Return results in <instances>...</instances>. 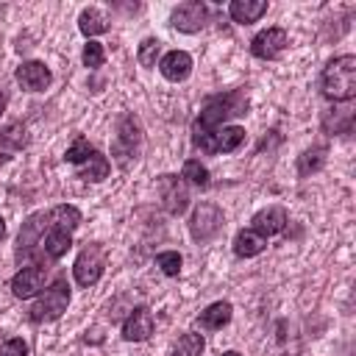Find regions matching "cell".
Here are the masks:
<instances>
[{
  "mask_svg": "<svg viewBox=\"0 0 356 356\" xmlns=\"http://www.w3.org/2000/svg\"><path fill=\"white\" fill-rule=\"evenodd\" d=\"M53 225L72 234V231L81 225V211H78L75 206L61 203V206H53V209H47V211L31 214V217L22 222L19 236H17V250H14L17 261L36 259V250H39V245H42V236H44Z\"/></svg>",
  "mask_w": 356,
  "mask_h": 356,
  "instance_id": "6da1fadb",
  "label": "cell"
},
{
  "mask_svg": "<svg viewBox=\"0 0 356 356\" xmlns=\"http://www.w3.org/2000/svg\"><path fill=\"white\" fill-rule=\"evenodd\" d=\"M248 89H231V92H222V95H211L200 114L195 117V125H192V134H211L217 128L225 125V120L231 117H242L248 114Z\"/></svg>",
  "mask_w": 356,
  "mask_h": 356,
  "instance_id": "7a4b0ae2",
  "label": "cell"
},
{
  "mask_svg": "<svg viewBox=\"0 0 356 356\" xmlns=\"http://www.w3.org/2000/svg\"><path fill=\"white\" fill-rule=\"evenodd\" d=\"M320 86H323V95L334 103L353 100V95H356V56L345 53V56L331 58L320 75Z\"/></svg>",
  "mask_w": 356,
  "mask_h": 356,
  "instance_id": "3957f363",
  "label": "cell"
},
{
  "mask_svg": "<svg viewBox=\"0 0 356 356\" xmlns=\"http://www.w3.org/2000/svg\"><path fill=\"white\" fill-rule=\"evenodd\" d=\"M70 306V284L64 275H58L42 295L39 300L31 306V320L33 323H50V320H58Z\"/></svg>",
  "mask_w": 356,
  "mask_h": 356,
  "instance_id": "277c9868",
  "label": "cell"
},
{
  "mask_svg": "<svg viewBox=\"0 0 356 356\" xmlns=\"http://www.w3.org/2000/svg\"><path fill=\"white\" fill-rule=\"evenodd\" d=\"M103 270H106V250H103V245L86 242L83 250L78 253L75 264H72V278H75V284L83 286V289H89V286H95V284L103 278Z\"/></svg>",
  "mask_w": 356,
  "mask_h": 356,
  "instance_id": "5b68a950",
  "label": "cell"
},
{
  "mask_svg": "<svg viewBox=\"0 0 356 356\" xmlns=\"http://www.w3.org/2000/svg\"><path fill=\"white\" fill-rule=\"evenodd\" d=\"M192 145L209 156L214 153H234L245 145V128L239 125H222L211 134H192Z\"/></svg>",
  "mask_w": 356,
  "mask_h": 356,
  "instance_id": "8992f818",
  "label": "cell"
},
{
  "mask_svg": "<svg viewBox=\"0 0 356 356\" xmlns=\"http://www.w3.org/2000/svg\"><path fill=\"white\" fill-rule=\"evenodd\" d=\"M222 225H225V214H222V209H220L217 203L203 200V203H197V206L192 209L189 234H192L195 242H209V239H214V236L222 231Z\"/></svg>",
  "mask_w": 356,
  "mask_h": 356,
  "instance_id": "52a82bcc",
  "label": "cell"
},
{
  "mask_svg": "<svg viewBox=\"0 0 356 356\" xmlns=\"http://www.w3.org/2000/svg\"><path fill=\"white\" fill-rule=\"evenodd\" d=\"M139 145H142V125L134 114H122L120 122H117V139H114V156L120 164L136 159L139 153Z\"/></svg>",
  "mask_w": 356,
  "mask_h": 356,
  "instance_id": "ba28073f",
  "label": "cell"
},
{
  "mask_svg": "<svg viewBox=\"0 0 356 356\" xmlns=\"http://www.w3.org/2000/svg\"><path fill=\"white\" fill-rule=\"evenodd\" d=\"M156 186H159V197H161V206H164L167 214L178 217V214L186 211V206H189V189H186L184 178H178L172 172H164V175H159Z\"/></svg>",
  "mask_w": 356,
  "mask_h": 356,
  "instance_id": "9c48e42d",
  "label": "cell"
},
{
  "mask_svg": "<svg viewBox=\"0 0 356 356\" xmlns=\"http://www.w3.org/2000/svg\"><path fill=\"white\" fill-rule=\"evenodd\" d=\"M206 19H209V8H206V3H200V0L181 3V6H175L172 14H170V25H172L175 31H181V33H197V31H203Z\"/></svg>",
  "mask_w": 356,
  "mask_h": 356,
  "instance_id": "30bf717a",
  "label": "cell"
},
{
  "mask_svg": "<svg viewBox=\"0 0 356 356\" xmlns=\"http://www.w3.org/2000/svg\"><path fill=\"white\" fill-rule=\"evenodd\" d=\"M47 284V267L44 264H28V267H19V273L11 278V292L14 298H36Z\"/></svg>",
  "mask_w": 356,
  "mask_h": 356,
  "instance_id": "8fae6325",
  "label": "cell"
},
{
  "mask_svg": "<svg viewBox=\"0 0 356 356\" xmlns=\"http://www.w3.org/2000/svg\"><path fill=\"white\" fill-rule=\"evenodd\" d=\"M286 44H289V36L284 28H267L250 39V53L261 61H273L286 50Z\"/></svg>",
  "mask_w": 356,
  "mask_h": 356,
  "instance_id": "7c38bea8",
  "label": "cell"
},
{
  "mask_svg": "<svg viewBox=\"0 0 356 356\" xmlns=\"http://www.w3.org/2000/svg\"><path fill=\"white\" fill-rule=\"evenodd\" d=\"M153 328H156L153 312H150L147 306H136V309L125 317V323H122V339H125V342H145V339H150Z\"/></svg>",
  "mask_w": 356,
  "mask_h": 356,
  "instance_id": "4fadbf2b",
  "label": "cell"
},
{
  "mask_svg": "<svg viewBox=\"0 0 356 356\" xmlns=\"http://www.w3.org/2000/svg\"><path fill=\"white\" fill-rule=\"evenodd\" d=\"M14 78L25 92H44L50 86V81H53L50 70L42 61H22L17 67V72H14Z\"/></svg>",
  "mask_w": 356,
  "mask_h": 356,
  "instance_id": "5bb4252c",
  "label": "cell"
},
{
  "mask_svg": "<svg viewBox=\"0 0 356 356\" xmlns=\"http://www.w3.org/2000/svg\"><path fill=\"white\" fill-rule=\"evenodd\" d=\"M159 72H161L167 81L181 83V81H186L189 72H192V56H189L186 50H170V53H164V56L159 58Z\"/></svg>",
  "mask_w": 356,
  "mask_h": 356,
  "instance_id": "9a60e30c",
  "label": "cell"
},
{
  "mask_svg": "<svg viewBox=\"0 0 356 356\" xmlns=\"http://www.w3.org/2000/svg\"><path fill=\"white\" fill-rule=\"evenodd\" d=\"M250 228H253L256 234H261L264 239L281 234V231L286 228V209H281V206H267V209L256 211L253 220H250Z\"/></svg>",
  "mask_w": 356,
  "mask_h": 356,
  "instance_id": "2e32d148",
  "label": "cell"
},
{
  "mask_svg": "<svg viewBox=\"0 0 356 356\" xmlns=\"http://www.w3.org/2000/svg\"><path fill=\"white\" fill-rule=\"evenodd\" d=\"M70 248H72V234L64 231V228H56V225H53V228L42 236L39 253H42L44 259H50V261H58Z\"/></svg>",
  "mask_w": 356,
  "mask_h": 356,
  "instance_id": "e0dca14e",
  "label": "cell"
},
{
  "mask_svg": "<svg viewBox=\"0 0 356 356\" xmlns=\"http://www.w3.org/2000/svg\"><path fill=\"white\" fill-rule=\"evenodd\" d=\"M234 317V306L228 300H217L211 306H206L200 314H197V325L206 328V331H220L222 325H228Z\"/></svg>",
  "mask_w": 356,
  "mask_h": 356,
  "instance_id": "ac0fdd59",
  "label": "cell"
},
{
  "mask_svg": "<svg viewBox=\"0 0 356 356\" xmlns=\"http://www.w3.org/2000/svg\"><path fill=\"white\" fill-rule=\"evenodd\" d=\"M228 14L239 25H250L267 14V0H234L228 6Z\"/></svg>",
  "mask_w": 356,
  "mask_h": 356,
  "instance_id": "d6986e66",
  "label": "cell"
},
{
  "mask_svg": "<svg viewBox=\"0 0 356 356\" xmlns=\"http://www.w3.org/2000/svg\"><path fill=\"white\" fill-rule=\"evenodd\" d=\"M264 248H267V239H264L261 234H256L253 228H242V231L234 236V253H236L239 259H253V256H259Z\"/></svg>",
  "mask_w": 356,
  "mask_h": 356,
  "instance_id": "ffe728a7",
  "label": "cell"
},
{
  "mask_svg": "<svg viewBox=\"0 0 356 356\" xmlns=\"http://www.w3.org/2000/svg\"><path fill=\"white\" fill-rule=\"evenodd\" d=\"M78 28H81V33L86 39H95V36H100V33L108 31V19H106V14L100 8H92L89 6V8H83L78 14Z\"/></svg>",
  "mask_w": 356,
  "mask_h": 356,
  "instance_id": "44dd1931",
  "label": "cell"
},
{
  "mask_svg": "<svg viewBox=\"0 0 356 356\" xmlns=\"http://www.w3.org/2000/svg\"><path fill=\"white\" fill-rule=\"evenodd\" d=\"M28 145V131L22 122H8L0 128V150L3 153H17Z\"/></svg>",
  "mask_w": 356,
  "mask_h": 356,
  "instance_id": "7402d4cb",
  "label": "cell"
},
{
  "mask_svg": "<svg viewBox=\"0 0 356 356\" xmlns=\"http://www.w3.org/2000/svg\"><path fill=\"white\" fill-rule=\"evenodd\" d=\"M323 128L331 134H350L353 128V108L342 106V108H328L323 114Z\"/></svg>",
  "mask_w": 356,
  "mask_h": 356,
  "instance_id": "603a6c76",
  "label": "cell"
},
{
  "mask_svg": "<svg viewBox=\"0 0 356 356\" xmlns=\"http://www.w3.org/2000/svg\"><path fill=\"white\" fill-rule=\"evenodd\" d=\"M108 172H111V164H108V159H106L103 153H97V150H95V153L83 161V167H81V178H86V181H92V184L106 181Z\"/></svg>",
  "mask_w": 356,
  "mask_h": 356,
  "instance_id": "cb8c5ba5",
  "label": "cell"
},
{
  "mask_svg": "<svg viewBox=\"0 0 356 356\" xmlns=\"http://www.w3.org/2000/svg\"><path fill=\"white\" fill-rule=\"evenodd\" d=\"M206 350V339L203 334H195V331H186L178 337L175 348H172V356H203Z\"/></svg>",
  "mask_w": 356,
  "mask_h": 356,
  "instance_id": "d4e9b609",
  "label": "cell"
},
{
  "mask_svg": "<svg viewBox=\"0 0 356 356\" xmlns=\"http://www.w3.org/2000/svg\"><path fill=\"white\" fill-rule=\"evenodd\" d=\"M323 164H325V147H312V150L298 156V175L306 178V175L317 172Z\"/></svg>",
  "mask_w": 356,
  "mask_h": 356,
  "instance_id": "484cf974",
  "label": "cell"
},
{
  "mask_svg": "<svg viewBox=\"0 0 356 356\" xmlns=\"http://www.w3.org/2000/svg\"><path fill=\"white\" fill-rule=\"evenodd\" d=\"M181 178H186V181L195 184V186H209V181H211L209 167L200 164V159H186V161H184V170H181Z\"/></svg>",
  "mask_w": 356,
  "mask_h": 356,
  "instance_id": "4316f807",
  "label": "cell"
},
{
  "mask_svg": "<svg viewBox=\"0 0 356 356\" xmlns=\"http://www.w3.org/2000/svg\"><path fill=\"white\" fill-rule=\"evenodd\" d=\"M159 56H161V42L159 39H145L142 44H139V50H136V61L142 64V67H156V61H159Z\"/></svg>",
  "mask_w": 356,
  "mask_h": 356,
  "instance_id": "83f0119b",
  "label": "cell"
},
{
  "mask_svg": "<svg viewBox=\"0 0 356 356\" xmlns=\"http://www.w3.org/2000/svg\"><path fill=\"white\" fill-rule=\"evenodd\" d=\"M92 153H95V147L89 145V139H83V136H75V139H72V145L67 147L64 159H67L70 164H83V161H86Z\"/></svg>",
  "mask_w": 356,
  "mask_h": 356,
  "instance_id": "f1b7e54d",
  "label": "cell"
},
{
  "mask_svg": "<svg viewBox=\"0 0 356 356\" xmlns=\"http://www.w3.org/2000/svg\"><path fill=\"white\" fill-rule=\"evenodd\" d=\"M81 61H83V67H89V70L103 67V61H106V50H103V44H100V42H95V39H89V42L83 44Z\"/></svg>",
  "mask_w": 356,
  "mask_h": 356,
  "instance_id": "f546056e",
  "label": "cell"
},
{
  "mask_svg": "<svg viewBox=\"0 0 356 356\" xmlns=\"http://www.w3.org/2000/svg\"><path fill=\"white\" fill-rule=\"evenodd\" d=\"M156 264L161 267V273H164V275L175 278V275L181 273L184 259H181V253H178V250H164V253H159V256H156Z\"/></svg>",
  "mask_w": 356,
  "mask_h": 356,
  "instance_id": "4dcf8cb0",
  "label": "cell"
},
{
  "mask_svg": "<svg viewBox=\"0 0 356 356\" xmlns=\"http://www.w3.org/2000/svg\"><path fill=\"white\" fill-rule=\"evenodd\" d=\"M0 356H28V342L19 339V337H14V339H8L0 348Z\"/></svg>",
  "mask_w": 356,
  "mask_h": 356,
  "instance_id": "1f68e13d",
  "label": "cell"
},
{
  "mask_svg": "<svg viewBox=\"0 0 356 356\" xmlns=\"http://www.w3.org/2000/svg\"><path fill=\"white\" fill-rule=\"evenodd\" d=\"M3 239H6V220L0 217V242H3Z\"/></svg>",
  "mask_w": 356,
  "mask_h": 356,
  "instance_id": "d6a6232c",
  "label": "cell"
},
{
  "mask_svg": "<svg viewBox=\"0 0 356 356\" xmlns=\"http://www.w3.org/2000/svg\"><path fill=\"white\" fill-rule=\"evenodd\" d=\"M220 356H242L239 350H225V353H220Z\"/></svg>",
  "mask_w": 356,
  "mask_h": 356,
  "instance_id": "836d02e7",
  "label": "cell"
},
{
  "mask_svg": "<svg viewBox=\"0 0 356 356\" xmlns=\"http://www.w3.org/2000/svg\"><path fill=\"white\" fill-rule=\"evenodd\" d=\"M3 161H8V156H0V164H3Z\"/></svg>",
  "mask_w": 356,
  "mask_h": 356,
  "instance_id": "e575fe53",
  "label": "cell"
},
{
  "mask_svg": "<svg viewBox=\"0 0 356 356\" xmlns=\"http://www.w3.org/2000/svg\"><path fill=\"white\" fill-rule=\"evenodd\" d=\"M0 114H3V95H0Z\"/></svg>",
  "mask_w": 356,
  "mask_h": 356,
  "instance_id": "d590c367",
  "label": "cell"
}]
</instances>
